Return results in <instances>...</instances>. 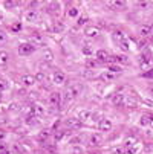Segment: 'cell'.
<instances>
[{"label": "cell", "mask_w": 153, "mask_h": 154, "mask_svg": "<svg viewBox=\"0 0 153 154\" xmlns=\"http://www.w3.org/2000/svg\"><path fill=\"white\" fill-rule=\"evenodd\" d=\"M68 15H69V17H72V18H75V17H80L81 14H80V9H78V8L72 6V8L68 11Z\"/></svg>", "instance_id": "obj_25"}, {"label": "cell", "mask_w": 153, "mask_h": 154, "mask_svg": "<svg viewBox=\"0 0 153 154\" xmlns=\"http://www.w3.org/2000/svg\"><path fill=\"white\" fill-rule=\"evenodd\" d=\"M139 66L142 70H147V69H153V54L150 51H145L142 55H141V60H139Z\"/></svg>", "instance_id": "obj_1"}, {"label": "cell", "mask_w": 153, "mask_h": 154, "mask_svg": "<svg viewBox=\"0 0 153 154\" xmlns=\"http://www.w3.org/2000/svg\"><path fill=\"white\" fill-rule=\"evenodd\" d=\"M25 20H26V21H35V20H37V11L29 9V11L25 14Z\"/></svg>", "instance_id": "obj_18"}, {"label": "cell", "mask_w": 153, "mask_h": 154, "mask_svg": "<svg viewBox=\"0 0 153 154\" xmlns=\"http://www.w3.org/2000/svg\"><path fill=\"white\" fill-rule=\"evenodd\" d=\"M64 136H66V131H57V133L54 134V137H55V140H61Z\"/></svg>", "instance_id": "obj_28"}, {"label": "cell", "mask_w": 153, "mask_h": 154, "mask_svg": "<svg viewBox=\"0 0 153 154\" xmlns=\"http://www.w3.org/2000/svg\"><path fill=\"white\" fill-rule=\"evenodd\" d=\"M20 82L23 84L25 87H32L34 84H37V79H35V75H31V73H26L20 78Z\"/></svg>", "instance_id": "obj_5"}, {"label": "cell", "mask_w": 153, "mask_h": 154, "mask_svg": "<svg viewBox=\"0 0 153 154\" xmlns=\"http://www.w3.org/2000/svg\"><path fill=\"white\" fill-rule=\"evenodd\" d=\"M87 21H89V17H87L86 14H81V15L78 17V20H77V25H78V26H83L84 23H87Z\"/></svg>", "instance_id": "obj_26"}, {"label": "cell", "mask_w": 153, "mask_h": 154, "mask_svg": "<svg viewBox=\"0 0 153 154\" xmlns=\"http://www.w3.org/2000/svg\"><path fill=\"white\" fill-rule=\"evenodd\" d=\"M72 151H74V154H81V149L77 146V145H74V148H72Z\"/></svg>", "instance_id": "obj_39"}, {"label": "cell", "mask_w": 153, "mask_h": 154, "mask_svg": "<svg viewBox=\"0 0 153 154\" xmlns=\"http://www.w3.org/2000/svg\"><path fill=\"white\" fill-rule=\"evenodd\" d=\"M48 136H49V133H48V131H41V133L38 134V140H40V142L46 140V139H48Z\"/></svg>", "instance_id": "obj_31"}, {"label": "cell", "mask_w": 153, "mask_h": 154, "mask_svg": "<svg viewBox=\"0 0 153 154\" xmlns=\"http://www.w3.org/2000/svg\"><path fill=\"white\" fill-rule=\"evenodd\" d=\"M8 40V35H6V32H3V31H0V45H3V43Z\"/></svg>", "instance_id": "obj_33"}, {"label": "cell", "mask_w": 153, "mask_h": 154, "mask_svg": "<svg viewBox=\"0 0 153 154\" xmlns=\"http://www.w3.org/2000/svg\"><path fill=\"white\" fill-rule=\"evenodd\" d=\"M64 124H66V127L71 128V130H80L81 125H83V122H81L78 118H71V119H68Z\"/></svg>", "instance_id": "obj_9"}, {"label": "cell", "mask_w": 153, "mask_h": 154, "mask_svg": "<svg viewBox=\"0 0 153 154\" xmlns=\"http://www.w3.org/2000/svg\"><path fill=\"white\" fill-rule=\"evenodd\" d=\"M142 76H144V78H151V76H153V69H150L148 73H144Z\"/></svg>", "instance_id": "obj_40"}, {"label": "cell", "mask_w": 153, "mask_h": 154, "mask_svg": "<svg viewBox=\"0 0 153 154\" xmlns=\"http://www.w3.org/2000/svg\"><path fill=\"white\" fill-rule=\"evenodd\" d=\"M115 76H116V73H113V72H110V70L101 73V79H103V81H112V79H115Z\"/></svg>", "instance_id": "obj_20"}, {"label": "cell", "mask_w": 153, "mask_h": 154, "mask_svg": "<svg viewBox=\"0 0 153 154\" xmlns=\"http://www.w3.org/2000/svg\"><path fill=\"white\" fill-rule=\"evenodd\" d=\"M25 124H26V125H31V127H35V125L38 124V118L34 116V115H29V116H26Z\"/></svg>", "instance_id": "obj_19"}, {"label": "cell", "mask_w": 153, "mask_h": 154, "mask_svg": "<svg viewBox=\"0 0 153 154\" xmlns=\"http://www.w3.org/2000/svg\"><path fill=\"white\" fill-rule=\"evenodd\" d=\"M150 35H151V38H153V25H151V29H150Z\"/></svg>", "instance_id": "obj_43"}, {"label": "cell", "mask_w": 153, "mask_h": 154, "mask_svg": "<svg viewBox=\"0 0 153 154\" xmlns=\"http://www.w3.org/2000/svg\"><path fill=\"white\" fill-rule=\"evenodd\" d=\"M84 35L87 38H97V37L101 35V29L98 26H95V25H91V26H87L84 29Z\"/></svg>", "instance_id": "obj_3"}, {"label": "cell", "mask_w": 153, "mask_h": 154, "mask_svg": "<svg viewBox=\"0 0 153 154\" xmlns=\"http://www.w3.org/2000/svg\"><path fill=\"white\" fill-rule=\"evenodd\" d=\"M52 79H54V82H55V84L63 85L64 82H66V75H64V72H63V70L57 69V70L52 73Z\"/></svg>", "instance_id": "obj_4"}, {"label": "cell", "mask_w": 153, "mask_h": 154, "mask_svg": "<svg viewBox=\"0 0 153 154\" xmlns=\"http://www.w3.org/2000/svg\"><path fill=\"white\" fill-rule=\"evenodd\" d=\"M83 54L87 55V57H91V55H92V49H91L89 45H84V48H83Z\"/></svg>", "instance_id": "obj_29"}, {"label": "cell", "mask_w": 153, "mask_h": 154, "mask_svg": "<svg viewBox=\"0 0 153 154\" xmlns=\"http://www.w3.org/2000/svg\"><path fill=\"white\" fill-rule=\"evenodd\" d=\"M3 139H5V131L0 130V140H3Z\"/></svg>", "instance_id": "obj_41"}, {"label": "cell", "mask_w": 153, "mask_h": 154, "mask_svg": "<svg viewBox=\"0 0 153 154\" xmlns=\"http://www.w3.org/2000/svg\"><path fill=\"white\" fill-rule=\"evenodd\" d=\"M8 60H9L8 52H5V51H0V66H6Z\"/></svg>", "instance_id": "obj_22"}, {"label": "cell", "mask_w": 153, "mask_h": 154, "mask_svg": "<svg viewBox=\"0 0 153 154\" xmlns=\"http://www.w3.org/2000/svg\"><path fill=\"white\" fill-rule=\"evenodd\" d=\"M0 101H2V92H0Z\"/></svg>", "instance_id": "obj_45"}, {"label": "cell", "mask_w": 153, "mask_h": 154, "mask_svg": "<svg viewBox=\"0 0 153 154\" xmlns=\"http://www.w3.org/2000/svg\"><path fill=\"white\" fill-rule=\"evenodd\" d=\"M78 119L81 121V122H89L91 121V118H92V112L89 108H81V110H78Z\"/></svg>", "instance_id": "obj_7"}, {"label": "cell", "mask_w": 153, "mask_h": 154, "mask_svg": "<svg viewBox=\"0 0 153 154\" xmlns=\"http://www.w3.org/2000/svg\"><path fill=\"white\" fill-rule=\"evenodd\" d=\"M150 125L153 127V115H151V119H150Z\"/></svg>", "instance_id": "obj_44"}, {"label": "cell", "mask_w": 153, "mask_h": 154, "mask_svg": "<svg viewBox=\"0 0 153 154\" xmlns=\"http://www.w3.org/2000/svg\"><path fill=\"white\" fill-rule=\"evenodd\" d=\"M43 61H45L46 64H51L52 63V60H54V54L49 51V49H46L45 52H43V58H41Z\"/></svg>", "instance_id": "obj_15"}, {"label": "cell", "mask_w": 153, "mask_h": 154, "mask_svg": "<svg viewBox=\"0 0 153 154\" xmlns=\"http://www.w3.org/2000/svg\"><path fill=\"white\" fill-rule=\"evenodd\" d=\"M150 119H151V115H150V113H144V115H141V118H139V124H141L142 127H147V125H150Z\"/></svg>", "instance_id": "obj_16"}, {"label": "cell", "mask_w": 153, "mask_h": 154, "mask_svg": "<svg viewBox=\"0 0 153 154\" xmlns=\"http://www.w3.org/2000/svg\"><path fill=\"white\" fill-rule=\"evenodd\" d=\"M31 45H34L35 48L38 46H45V40H43V35H40L38 32H34L31 34V40H29Z\"/></svg>", "instance_id": "obj_6"}, {"label": "cell", "mask_w": 153, "mask_h": 154, "mask_svg": "<svg viewBox=\"0 0 153 154\" xmlns=\"http://www.w3.org/2000/svg\"><path fill=\"white\" fill-rule=\"evenodd\" d=\"M52 29H54V32H55V34H60V32H63V31H64V25L61 23V21H55Z\"/></svg>", "instance_id": "obj_24"}, {"label": "cell", "mask_w": 153, "mask_h": 154, "mask_svg": "<svg viewBox=\"0 0 153 154\" xmlns=\"http://www.w3.org/2000/svg\"><path fill=\"white\" fill-rule=\"evenodd\" d=\"M21 29V23H15L12 25V31H20Z\"/></svg>", "instance_id": "obj_37"}, {"label": "cell", "mask_w": 153, "mask_h": 154, "mask_svg": "<svg viewBox=\"0 0 153 154\" xmlns=\"http://www.w3.org/2000/svg\"><path fill=\"white\" fill-rule=\"evenodd\" d=\"M43 113H45V108H43L40 104H34L32 107H31V115H34V116H41Z\"/></svg>", "instance_id": "obj_13"}, {"label": "cell", "mask_w": 153, "mask_h": 154, "mask_svg": "<svg viewBox=\"0 0 153 154\" xmlns=\"http://www.w3.org/2000/svg\"><path fill=\"white\" fill-rule=\"evenodd\" d=\"M124 102H126V96L121 95V93H116L115 98H113V104L118 105V107H124Z\"/></svg>", "instance_id": "obj_14"}, {"label": "cell", "mask_w": 153, "mask_h": 154, "mask_svg": "<svg viewBox=\"0 0 153 154\" xmlns=\"http://www.w3.org/2000/svg\"><path fill=\"white\" fill-rule=\"evenodd\" d=\"M109 58H110V54H109L107 51L100 49V51L97 52V60H98V61H101V63H107Z\"/></svg>", "instance_id": "obj_12"}, {"label": "cell", "mask_w": 153, "mask_h": 154, "mask_svg": "<svg viewBox=\"0 0 153 154\" xmlns=\"http://www.w3.org/2000/svg\"><path fill=\"white\" fill-rule=\"evenodd\" d=\"M35 79H37V81H43V79H45V73H43V72H38V73L35 75Z\"/></svg>", "instance_id": "obj_36"}, {"label": "cell", "mask_w": 153, "mask_h": 154, "mask_svg": "<svg viewBox=\"0 0 153 154\" xmlns=\"http://www.w3.org/2000/svg\"><path fill=\"white\" fill-rule=\"evenodd\" d=\"M103 142V134L101 133H92V136L89 137V146H98Z\"/></svg>", "instance_id": "obj_10"}, {"label": "cell", "mask_w": 153, "mask_h": 154, "mask_svg": "<svg viewBox=\"0 0 153 154\" xmlns=\"http://www.w3.org/2000/svg\"><path fill=\"white\" fill-rule=\"evenodd\" d=\"M109 70L113 72V73H120V72H121V67H120V66H110V67H109Z\"/></svg>", "instance_id": "obj_35"}, {"label": "cell", "mask_w": 153, "mask_h": 154, "mask_svg": "<svg viewBox=\"0 0 153 154\" xmlns=\"http://www.w3.org/2000/svg\"><path fill=\"white\" fill-rule=\"evenodd\" d=\"M120 49H121L123 52H129V51H130V43L127 41V38H126L123 43H120Z\"/></svg>", "instance_id": "obj_27"}, {"label": "cell", "mask_w": 153, "mask_h": 154, "mask_svg": "<svg viewBox=\"0 0 153 154\" xmlns=\"http://www.w3.org/2000/svg\"><path fill=\"white\" fill-rule=\"evenodd\" d=\"M150 29H151V25H142V26L139 28V35H141V37L150 35Z\"/></svg>", "instance_id": "obj_21"}, {"label": "cell", "mask_w": 153, "mask_h": 154, "mask_svg": "<svg viewBox=\"0 0 153 154\" xmlns=\"http://www.w3.org/2000/svg\"><path fill=\"white\" fill-rule=\"evenodd\" d=\"M9 87H11V84H9V81H8V79L0 78V92H2V90H8Z\"/></svg>", "instance_id": "obj_23"}, {"label": "cell", "mask_w": 153, "mask_h": 154, "mask_svg": "<svg viewBox=\"0 0 153 154\" xmlns=\"http://www.w3.org/2000/svg\"><path fill=\"white\" fill-rule=\"evenodd\" d=\"M98 128H100L101 131H104V133H109V131L113 128V124H112V121H109V119L103 118V119L98 122Z\"/></svg>", "instance_id": "obj_8"}, {"label": "cell", "mask_w": 153, "mask_h": 154, "mask_svg": "<svg viewBox=\"0 0 153 154\" xmlns=\"http://www.w3.org/2000/svg\"><path fill=\"white\" fill-rule=\"evenodd\" d=\"M86 66H87V67H92V69H94V67H97V66H98V63L94 61V60H87V61H86Z\"/></svg>", "instance_id": "obj_32"}, {"label": "cell", "mask_w": 153, "mask_h": 154, "mask_svg": "<svg viewBox=\"0 0 153 154\" xmlns=\"http://www.w3.org/2000/svg\"><path fill=\"white\" fill-rule=\"evenodd\" d=\"M89 154H101V152H100V151H91Z\"/></svg>", "instance_id": "obj_42"}, {"label": "cell", "mask_w": 153, "mask_h": 154, "mask_svg": "<svg viewBox=\"0 0 153 154\" xmlns=\"http://www.w3.org/2000/svg\"><path fill=\"white\" fill-rule=\"evenodd\" d=\"M35 49H37V48H35L34 45H31L29 41H28V43H21V45L18 46V54H20V55H23V57H26V55L34 54Z\"/></svg>", "instance_id": "obj_2"}, {"label": "cell", "mask_w": 153, "mask_h": 154, "mask_svg": "<svg viewBox=\"0 0 153 154\" xmlns=\"http://www.w3.org/2000/svg\"><path fill=\"white\" fill-rule=\"evenodd\" d=\"M107 5L112 6V8H123V6H126L124 2H112V3H107Z\"/></svg>", "instance_id": "obj_30"}, {"label": "cell", "mask_w": 153, "mask_h": 154, "mask_svg": "<svg viewBox=\"0 0 153 154\" xmlns=\"http://www.w3.org/2000/svg\"><path fill=\"white\" fill-rule=\"evenodd\" d=\"M112 37H113V40L118 43V45H120V43H123V41L126 40V35H124V32H123V31H115Z\"/></svg>", "instance_id": "obj_17"}, {"label": "cell", "mask_w": 153, "mask_h": 154, "mask_svg": "<svg viewBox=\"0 0 153 154\" xmlns=\"http://www.w3.org/2000/svg\"><path fill=\"white\" fill-rule=\"evenodd\" d=\"M49 102H51V105H54V107H60L61 105V95L58 93V92H52L51 95H49Z\"/></svg>", "instance_id": "obj_11"}, {"label": "cell", "mask_w": 153, "mask_h": 154, "mask_svg": "<svg viewBox=\"0 0 153 154\" xmlns=\"http://www.w3.org/2000/svg\"><path fill=\"white\" fill-rule=\"evenodd\" d=\"M3 6H5V8H12V6H15V3H12V2H5Z\"/></svg>", "instance_id": "obj_38"}, {"label": "cell", "mask_w": 153, "mask_h": 154, "mask_svg": "<svg viewBox=\"0 0 153 154\" xmlns=\"http://www.w3.org/2000/svg\"><path fill=\"white\" fill-rule=\"evenodd\" d=\"M101 119H103V118H101V115H100V113L92 112V118H91V121H98V122H100Z\"/></svg>", "instance_id": "obj_34"}]
</instances>
